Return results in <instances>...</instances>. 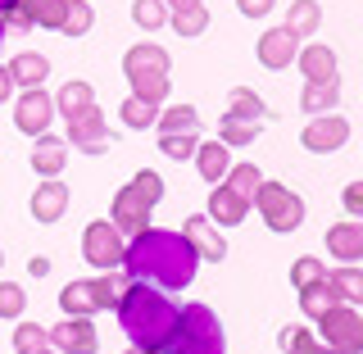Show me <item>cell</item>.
I'll return each mask as SVG.
<instances>
[{"mask_svg":"<svg viewBox=\"0 0 363 354\" xmlns=\"http://www.w3.org/2000/svg\"><path fill=\"white\" fill-rule=\"evenodd\" d=\"M123 354H155V350H141V345H132V350H123Z\"/></svg>","mask_w":363,"mask_h":354,"instance_id":"obj_49","label":"cell"},{"mask_svg":"<svg viewBox=\"0 0 363 354\" xmlns=\"http://www.w3.org/2000/svg\"><path fill=\"white\" fill-rule=\"evenodd\" d=\"M132 23L141 32H159L168 23V5L164 0H132Z\"/></svg>","mask_w":363,"mask_h":354,"instance_id":"obj_36","label":"cell"},{"mask_svg":"<svg viewBox=\"0 0 363 354\" xmlns=\"http://www.w3.org/2000/svg\"><path fill=\"white\" fill-rule=\"evenodd\" d=\"M286 28H291L300 41H304V37H313V32L323 28V5H318V0H291Z\"/></svg>","mask_w":363,"mask_h":354,"instance_id":"obj_26","label":"cell"},{"mask_svg":"<svg viewBox=\"0 0 363 354\" xmlns=\"http://www.w3.org/2000/svg\"><path fill=\"white\" fill-rule=\"evenodd\" d=\"M277 345H281V354H309L313 345H318V336L309 332V327H281L277 332Z\"/></svg>","mask_w":363,"mask_h":354,"instance_id":"obj_40","label":"cell"},{"mask_svg":"<svg viewBox=\"0 0 363 354\" xmlns=\"http://www.w3.org/2000/svg\"><path fill=\"white\" fill-rule=\"evenodd\" d=\"M318 332L332 354H363V314L354 304H332L318 318Z\"/></svg>","mask_w":363,"mask_h":354,"instance_id":"obj_6","label":"cell"},{"mask_svg":"<svg viewBox=\"0 0 363 354\" xmlns=\"http://www.w3.org/2000/svg\"><path fill=\"white\" fill-rule=\"evenodd\" d=\"M164 5L177 14V9H196V5H204V0H164Z\"/></svg>","mask_w":363,"mask_h":354,"instance_id":"obj_48","label":"cell"},{"mask_svg":"<svg viewBox=\"0 0 363 354\" xmlns=\"http://www.w3.org/2000/svg\"><path fill=\"white\" fill-rule=\"evenodd\" d=\"M128 82H132V96H141V100H150V105H164L168 100V73H128Z\"/></svg>","mask_w":363,"mask_h":354,"instance_id":"obj_33","label":"cell"},{"mask_svg":"<svg viewBox=\"0 0 363 354\" xmlns=\"http://www.w3.org/2000/svg\"><path fill=\"white\" fill-rule=\"evenodd\" d=\"M60 309L68 318H91L100 314V300H96V282H68L60 291Z\"/></svg>","mask_w":363,"mask_h":354,"instance_id":"obj_22","label":"cell"},{"mask_svg":"<svg viewBox=\"0 0 363 354\" xmlns=\"http://www.w3.org/2000/svg\"><path fill=\"white\" fill-rule=\"evenodd\" d=\"M5 5H9V0H0V9H5Z\"/></svg>","mask_w":363,"mask_h":354,"instance_id":"obj_53","label":"cell"},{"mask_svg":"<svg viewBox=\"0 0 363 354\" xmlns=\"http://www.w3.org/2000/svg\"><path fill=\"white\" fill-rule=\"evenodd\" d=\"M41 354H60V350H55V345H45V350H41Z\"/></svg>","mask_w":363,"mask_h":354,"instance_id":"obj_51","label":"cell"},{"mask_svg":"<svg viewBox=\"0 0 363 354\" xmlns=\"http://www.w3.org/2000/svg\"><path fill=\"white\" fill-rule=\"evenodd\" d=\"M96 105V91H91V82H64L60 91H55V109L64 114V118H73V114H82Z\"/></svg>","mask_w":363,"mask_h":354,"instance_id":"obj_28","label":"cell"},{"mask_svg":"<svg viewBox=\"0 0 363 354\" xmlns=\"http://www.w3.org/2000/svg\"><path fill=\"white\" fill-rule=\"evenodd\" d=\"M259 128H264V123H255V118H232V114H223L218 141H223V145H255Z\"/></svg>","mask_w":363,"mask_h":354,"instance_id":"obj_32","label":"cell"},{"mask_svg":"<svg viewBox=\"0 0 363 354\" xmlns=\"http://www.w3.org/2000/svg\"><path fill=\"white\" fill-rule=\"evenodd\" d=\"M91 28H96V9H91V0H64V23H60L64 37H86Z\"/></svg>","mask_w":363,"mask_h":354,"instance_id":"obj_29","label":"cell"},{"mask_svg":"<svg viewBox=\"0 0 363 354\" xmlns=\"http://www.w3.org/2000/svg\"><path fill=\"white\" fill-rule=\"evenodd\" d=\"M28 272H32V277H45V272H50V259H28Z\"/></svg>","mask_w":363,"mask_h":354,"instance_id":"obj_47","label":"cell"},{"mask_svg":"<svg viewBox=\"0 0 363 354\" xmlns=\"http://www.w3.org/2000/svg\"><path fill=\"white\" fill-rule=\"evenodd\" d=\"M223 182H227V187H232L241 200H255V191H259V182H264V173H259L255 164H232Z\"/></svg>","mask_w":363,"mask_h":354,"instance_id":"obj_37","label":"cell"},{"mask_svg":"<svg viewBox=\"0 0 363 354\" xmlns=\"http://www.w3.org/2000/svg\"><path fill=\"white\" fill-rule=\"evenodd\" d=\"M345 141H350V123L340 114H318V118H309V128L300 132V145L313 155H332Z\"/></svg>","mask_w":363,"mask_h":354,"instance_id":"obj_10","label":"cell"},{"mask_svg":"<svg viewBox=\"0 0 363 354\" xmlns=\"http://www.w3.org/2000/svg\"><path fill=\"white\" fill-rule=\"evenodd\" d=\"M272 5H277V0H236V9H241L245 18H268Z\"/></svg>","mask_w":363,"mask_h":354,"instance_id":"obj_44","label":"cell"},{"mask_svg":"<svg viewBox=\"0 0 363 354\" xmlns=\"http://www.w3.org/2000/svg\"><path fill=\"white\" fill-rule=\"evenodd\" d=\"M50 345L60 354H96L100 336H96V327H91V318H68L64 314V323L50 327Z\"/></svg>","mask_w":363,"mask_h":354,"instance_id":"obj_12","label":"cell"},{"mask_svg":"<svg viewBox=\"0 0 363 354\" xmlns=\"http://www.w3.org/2000/svg\"><path fill=\"white\" fill-rule=\"evenodd\" d=\"M245 214H250V200H241L227 182H218V187L209 191V219H213V227H236V223H245Z\"/></svg>","mask_w":363,"mask_h":354,"instance_id":"obj_17","label":"cell"},{"mask_svg":"<svg viewBox=\"0 0 363 354\" xmlns=\"http://www.w3.org/2000/svg\"><path fill=\"white\" fill-rule=\"evenodd\" d=\"M196 168H200V177L204 182H218L227 177V168H232V145H223V141H209V145H196Z\"/></svg>","mask_w":363,"mask_h":354,"instance_id":"obj_21","label":"cell"},{"mask_svg":"<svg viewBox=\"0 0 363 354\" xmlns=\"http://www.w3.org/2000/svg\"><path fill=\"white\" fill-rule=\"evenodd\" d=\"M28 309V291L18 282H0V318H23Z\"/></svg>","mask_w":363,"mask_h":354,"instance_id":"obj_42","label":"cell"},{"mask_svg":"<svg viewBox=\"0 0 363 354\" xmlns=\"http://www.w3.org/2000/svg\"><path fill=\"white\" fill-rule=\"evenodd\" d=\"M196 268H200V255L191 250L186 236L168 232V227H145L141 236L128 241V255H123L128 282H150V287H164V291L191 287Z\"/></svg>","mask_w":363,"mask_h":354,"instance_id":"obj_1","label":"cell"},{"mask_svg":"<svg viewBox=\"0 0 363 354\" xmlns=\"http://www.w3.org/2000/svg\"><path fill=\"white\" fill-rule=\"evenodd\" d=\"M250 204H255L259 219L268 223V232H300V223H304V200L295 196L286 182H268L264 177Z\"/></svg>","mask_w":363,"mask_h":354,"instance_id":"obj_5","label":"cell"},{"mask_svg":"<svg viewBox=\"0 0 363 354\" xmlns=\"http://www.w3.org/2000/svg\"><path fill=\"white\" fill-rule=\"evenodd\" d=\"M50 118H55V96H45L41 87H32V91H23V96H18V105H14V128H18L23 136L50 132Z\"/></svg>","mask_w":363,"mask_h":354,"instance_id":"obj_9","label":"cell"},{"mask_svg":"<svg viewBox=\"0 0 363 354\" xmlns=\"http://www.w3.org/2000/svg\"><path fill=\"white\" fill-rule=\"evenodd\" d=\"M123 114V123H128L132 132H145V128H155V118H159V105H150V100H141V96H128L118 105Z\"/></svg>","mask_w":363,"mask_h":354,"instance_id":"obj_35","label":"cell"},{"mask_svg":"<svg viewBox=\"0 0 363 354\" xmlns=\"http://www.w3.org/2000/svg\"><path fill=\"white\" fill-rule=\"evenodd\" d=\"M50 345V327H37V323H18L14 327V350L18 354H41Z\"/></svg>","mask_w":363,"mask_h":354,"instance_id":"obj_39","label":"cell"},{"mask_svg":"<svg viewBox=\"0 0 363 354\" xmlns=\"http://www.w3.org/2000/svg\"><path fill=\"white\" fill-rule=\"evenodd\" d=\"M0 264H5V255H0Z\"/></svg>","mask_w":363,"mask_h":354,"instance_id":"obj_54","label":"cell"},{"mask_svg":"<svg viewBox=\"0 0 363 354\" xmlns=\"http://www.w3.org/2000/svg\"><path fill=\"white\" fill-rule=\"evenodd\" d=\"M309 354H332V350H327V345H313V350H309Z\"/></svg>","mask_w":363,"mask_h":354,"instance_id":"obj_50","label":"cell"},{"mask_svg":"<svg viewBox=\"0 0 363 354\" xmlns=\"http://www.w3.org/2000/svg\"><path fill=\"white\" fill-rule=\"evenodd\" d=\"M295 64H300L304 82H336V50L332 45H300V55H295Z\"/></svg>","mask_w":363,"mask_h":354,"instance_id":"obj_18","label":"cell"},{"mask_svg":"<svg viewBox=\"0 0 363 354\" xmlns=\"http://www.w3.org/2000/svg\"><path fill=\"white\" fill-rule=\"evenodd\" d=\"M164 200V177L155 173V168H141L128 187L113 196L109 204V223L118 227L123 236H141L145 227H150V209Z\"/></svg>","mask_w":363,"mask_h":354,"instance_id":"obj_3","label":"cell"},{"mask_svg":"<svg viewBox=\"0 0 363 354\" xmlns=\"http://www.w3.org/2000/svg\"><path fill=\"white\" fill-rule=\"evenodd\" d=\"M327 287L336 291V300L340 304H363V268H354V264H340V268H332L327 272Z\"/></svg>","mask_w":363,"mask_h":354,"instance_id":"obj_23","label":"cell"},{"mask_svg":"<svg viewBox=\"0 0 363 354\" xmlns=\"http://www.w3.org/2000/svg\"><path fill=\"white\" fill-rule=\"evenodd\" d=\"M0 41H5V23H0Z\"/></svg>","mask_w":363,"mask_h":354,"instance_id":"obj_52","label":"cell"},{"mask_svg":"<svg viewBox=\"0 0 363 354\" xmlns=\"http://www.w3.org/2000/svg\"><path fill=\"white\" fill-rule=\"evenodd\" d=\"M313 282H327V264H323L318 255L295 259V264H291V287H295V291H304V287H313Z\"/></svg>","mask_w":363,"mask_h":354,"instance_id":"obj_38","label":"cell"},{"mask_svg":"<svg viewBox=\"0 0 363 354\" xmlns=\"http://www.w3.org/2000/svg\"><path fill=\"white\" fill-rule=\"evenodd\" d=\"M73 150H82V155H105L118 145V136L109 132V123H105V114H100V105H91L82 114H73L68 118V136H64Z\"/></svg>","mask_w":363,"mask_h":354,"instance_id":"obj_8","label":"cell"},{"mask_svg":"<svg viewBox=\"0 0 363 354\" xmlns=\"http://www.w3.org/2000/svg\"><path fill=\"white\" fill-rule=\"evenodd\" d=\"M340 204H345L350 219H363V182H350L345 196H340Z\"/></svg>","mask_w":363,"mask_h":354,"instance_id":"obj_43","label":"cell"},{"mask_svg":"<svg viewBox=\"0 0 363 354\" xmlns=\"http://www.w3.org/2000/svg\"><path fill=\"white\" fill-rule=\"evenodd\" d=\"M14 96V73H9V64H0V105Z\"/></svg>","mask_w":363,"mask_h":354,"instance_id":"obj_46","label":"cell"},{"mask_svg":"<svg viewBox=\"0 0 363 354\" xmlns=\"http://www.w3.org/2000/svg\"><path fill=\"white\" fill-rule=\"evenodd\" d=\"M155 128H159V136L164 132H200V109L196 105H173L155 118Z\"/></svg>","mask_w":363,"mask_h":354,"instance_id":"obj_31","label":"cell"},{"mask_svg":"<svg viewBox=\"0 0 363 354\" xmlns=\"http://www.w3.org/2000/svg\"><path fill=\"white\" fill-rule=\"evenodd\" d=\"M9 73H14V87L32 91V87H41L45 77H50V60H45V55H37V50H23V55H14V60H9Z\"/></svg>","mask_w":363,"mask_h":354,"instance_id":"obj_20","label":"cell"},{"mask_svg":"<svg viewBox=\"0 0 363 354\" xmlns=\"http://www.w3.org/2000/svg\"><path fill=\"white\" fill-rule=\"evenodd\" d=\"M14 5L28 14L32 28H50V32H60V23H64V0H14Z\"/></svg>","mask_w":363,"mask_h":354,"instance_id":"obj_27","label":"cell"},{"mask_svg":"<svg viewBox=\"0 0 363 354\" xmlns=\"http://www.w3.org/2000/svg\"><path fill=\"white\" fill-rule=\"evenodd\" d=\"M182 236L191 241V250H196L200 259H213V264H223L227 259V241L218 236V227H213L209 214H196V219L182 223Z\"/></svg>","mask_w":363,"mask_h":354,"instance_id":"obj_13","label":"cell"},{"mask_svg":"<svg viewBox=\"0 0 363 354\" xmlns=\"http://www.w3.org/2000/svg\"><path fill=\"white\" fill-rule=\"evenodd\" d=\"M168 68H173V60H168V50L155 45V41H141L123 55V73H168Z\"/></svg>","mask_w":363,"mask_h":354,"instance_id":"obj_19","label":"cell"},{"mask_svg":"<svg viewBox=\"0 0 363 354\" xmlns=\"http://www.w3.org/2000/svg\"><path fill=\"white\" fill-rule=\"evenodd\" d=\"M196 145H200V132H164L159 136V155L182 164V159H196Z\"/></svg>","mask_w":363,"mask_h":354,"instance_id":"obj_34","label":"cell"},{"mask_svg":"<svg viewBox=\"0 0 363 354\" xmlns=\"http://www.w3.org/2000/svg\"><path fill=\"white\" fill-rule=\"evenodd\" d=\"M255 55H259V64H264L268 73H281V68H291L295 55H300V37H295L286 23H281V28H268L264 37H259Z\"/></svg>","mask_w":363,"mask_h":354,"instance_id":"obj_11","label":"cell"},{"mask_svg":"<svg viewBox=\"0 0 363 354\" xmlns=\"http://www.w3.org/2000/svg\"><path fill=\"white\" fill-rule=\"evenodd\" d=\"M300 109L304 114H332V109H340V82H304V91H300Z\"/></svg>","mask_w":363,"mask_h":354,"instance_id":"obj_24","label":"cell"},{"mask_svg":"<svg viewBox=\"0 0 363 354\" xmlns=\"http://www.w3.org/2000/svg\"><path fill=\"white\" fill-rule=\"evenodd\" d=\"M204 28H209V9H204V5L177 9V14H173V32H177V37H200Z\"/></svg>","mask_w":363,"mask_h":354,"instance_id":"obj_41","label":"cell"},{"mask_svg":"<svg viewBox=\"0 0 363 354\" xmlns=\"http://www.w3.org/2000/svg\"><path fill=\"white\" fill-rule=\"evenodd\" d=\"M159 354H227V336H223L218 314L200 300L177 309V332Z\"/></svg>","mask_w":363,"mask_h":354,"instance_id":"obj_4","label":"cell"},{"mask_svg":"<svg viewBox=\"0 0 363 354\" xmlns=\"http://www.w3.org/2000/svg\"><path fill=\"white\" fill-rule=\"evenodd\" d=\"M227 114H232V118H255V123L272 118L268 105H264V96L250 91V87H232V91H227Z\"/></svg>","mask_w":363,"mask_h":354,"instance_id":"obj_25","label":"cell"},{"mask_svg":"<svg viewBox=\"0 0 363 354\" xmlns=\"http://www.w3.org/2000/svg\"><path fill=\"white\" fill-rule=\"evenodd\" d=\"M327 255L340 264H359L363 259V219H345L327 227Z\"/></svg>","mask_w":363,"mask_h":354,"instance_id":"obj_14","label":"cell"},{"mask_svg":"<svg viewBox=\"0 0 363 354\" xmlns=\"http://www.w3.org/2000/svg\"><path fill=\"white\" fill-rule=\"evenodd\" d=\"M32 219L37 223H60L64 219V209H68V187L60 177H45V182H37V191H32Z\"/></svg>","mask_w":363,"mask_h":354,"instance_id":"obj_15","label":"cell"},{"mask_svg":"<svg viewBox=\"0 0 363 354\" xmlns=\"http://www.w3.org/2000/svg\"><path fill=\"white\" fill-rule=\"evenodd\" d=\"M0 23H5V28H18V32H28L32 23H28V14H23V9L14 5V0H9L5 9H0Z\"/></svg>","mask_w":363,"mask_h":354,"instance_id":"obj_45","label":"cell"},{"mask_svg":"<svg viewBox=\"0 0 363 354\" xmlns=\"http://www.w3.org/2000/svg\"><path fill=\"white\" fill-rule=\"evenodd\" d=\"M64 164H68V141H64V136L41 132L37 145H32V173H37V177H60Z\"/></svg>","mask_w":363,"mask_h":354,"instance_id":"obj_16","label":"cell"},{"mask_svg":"<svg viewBox=\"0 0 363 354\" xmlns=\"http://www.w3.org/2000/svg\"><path fill=\"white\" fill-rule=\"evenodd\" d=\"M113 309H118V327L141 350L159 354L177 332V304L168 300V291H155L150 282H128Z\"/></svg>","mask_w":363,"mask_h":354,"instance_id":"obj_2","label":"cell"},{"mask_svg":"<svg viewBox=\"0 0 363 354\" xmlns=\"http://www.w3.org/2000/svg\"><path fill=\"white\" fill-rule=\"evenodd\" d=\"M332 304H340V300H336V291L327 287V282H313V287L300 291V314L309 318V323H318V318L332 309Z\"/></svg>","mask_w":363,"mask_h":354,"instance_id":"obj_30","label":"cell"},{"mask_svg":"<svg viewBox=\"0 0 363 354\" xmlns=\"http://www.w3.org/2000/svg\"><path fill=\"white\" fill-rule=\"evenodd\" d=\"M123 255H128V241H123V232L109 219H96L82 232V259L96 272H118L123 268Z\"/></svg>","mask_w":363,"mask_h":354,"instance_id":"obj_7","label":"cell"}]
</instances>
